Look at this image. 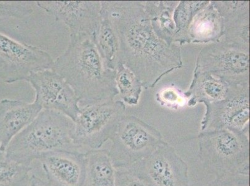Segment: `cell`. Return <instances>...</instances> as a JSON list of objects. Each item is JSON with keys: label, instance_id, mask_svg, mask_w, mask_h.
<instances>
[{"label": "cell", "instance_id": "cell-13", "mask_svg": "<svg viewBox=\"0 0 250 186\" xmlns=\"http://www.w3.org/2000/svg\"><path fill=\"white\" fill-rule=\"evenodd\" d=\"M51 186H82L85 176V154L57 150L39 159Z\"/></svg>", "mask_w": 250, "mask_h": 186}, {"label": "cell", "instance_id": "cell-3", "mask_svg": "<svg viewBox=\"0 0 250 186\" xmlns=\"http://www.w3.org/2000/svg\"><path fill=\"white\" fill-rule=\"evenodd\" d=\"M74 122L58 111L42 110L11 140L6 155L28 166L44 154L57 150L79 151L74 138Z\"/></svg>", "mask_w": 250, "mask_h": 186}, {"label": "cell", "instance_id": "cell-6", "mask_svg": "<svg viewBox=\"0 0 250 186\" xmlns=\"http://www.w3.org/2000/svg\"><path fill=\"white\" fill-rule=\"evenodd\" d=\"M126 105L110 100L82 106L74 121V141L77 146L100 149L114 134Z\"/></svg>", "mask_w": 250, "mask_h": 186}, {"label": "cell", "instance_id": "cell-2", "mask_svg": "<svg viewBox=\"0 0 250 186\" xmlns=\"http://www.w3.org/2000/svg\"><path fill=\"white\" fill-rule=\"evenodd\" d=\"M70 37L67 48L54 61L52 70L71 86L80 107L114 99L118 95L115 72L104 65L94 38L85 35Z\"/></svg>", "mask_w": 250, "mask_h": 186}, {"label": "cell", "instance_id": "cell-24", "mask_svg": "<svg viewBox=\"0 0 250 186\" xmlns=\"http://www.w3.org/2000/svg\"><path fill=\"white\" fill-rule=\"evenodd\" d=\"M35 1H0V21L24 19L33 14Z\"/></svg>", "mask_w": 250, "mask_h": 186}, {"label": "cell", "instance_id": "cell-19", "mask_svg": "<svg viewBox=\"0 0 250 186\" xmlns=\"http://www.w3.org/2000/svg\"><path fill=\"white\" fill-rule=\"evenodd\" d=\"M152 28L158 37L167 44H174L176 26L173 15L179 1H143Z\"/></svg>", "mask_w": 250, "mask_h": 186}, {"label": "cell", "instance_id": "cell-26", "mask_svg": "<svg viewBox=\"0 0 250 186\" xmlns=\"http://www.w3.org/2000/svg\"><path fill=\"white\" fill-rule=\"evenodd\" d=\"M205 186H250V175L236 174L219 177Z\"/></svg>", "mask_w": 250, "mask_h": 186}, {"label": "cell", "instance_id": "cell-23", "mask_svg": "<svg viewBox=\"0 0 250 186\" xmlns=\"http://www.w3.org/2000/svg\"><path fill=\"white\" fill-rule=\"evenodd\" d=\"M30 166L22 164L0 151V186H25L29 179Z\"/></svg>", "mask_w": 250, "mask_h": 186}, {"label": "cell", "instance_id": "cell-21", "mask_svg": "<svg viewBox=\"0 0 250 186\" xmlns=\"http://www.w3.org/2000/svg\"><path fill=\"white\" fill-rule=\"evenodd\" d=\"M115 72L116 87L122 101L130 106L138 104L143 88L140 79L120 61Z\"/></svg>", "mask_w": 250, "mask_h": 186}, {"label": "cell", "instance_id": "cell-9", "mask_svg": "<svg viewBox=\"0 0 250 186\" xmlns=\"http://www.w3.org/2000/svg\"><path fill=\"white\" fill-rule=\"evenodd\" d=\"M26 81L35 91V103L42 110L58 111L75 121L80 111L79 99L61 74L44 70L31 74Z\"/></svg>", "mask_w": 250, "mask_h": 186}, {"label": "cell", "instance_id": "cell-11", "mask_svg": "<svg viewBox=\"0 0 250 186\" xmlns=\"http://www.w3.org/2000/svg\"><path fill=\"white\" fill-rule=\"evenodd\" d=\"M131 168L154 186H189L188 165L167 142Z\"/></svg>", "mask_w": 250, "mask_h": 186}, {"label": "cell", "instance_id": "cell-7", "mask_svg": "<svg viewBox=\"0 0 250 186\" xmlns=\"http://www.w3.org/2000/svg\"><path fill=\"white\" fill-rule=\"evenodd\" d=\"M195 70L209 73L230 85H250V51L222 40L209 44L199 52Z\"/></svg>", "mask_w": 250, "mask_h": 186}, {"label": "cell", "instance_id": "cell-18", "mask_svg": "<svg viewBox=\"0 0 250 186\" xmlns=\"http://www.w3.org/2000/svg\"><path fill=\"white\" fill-rule=\"evenodd\" d=\"M85 154V176L82 186H115V167L106 149H90Z\"/></svg>", "mask_w": 250, "mask_h": 186}, {"label": "cell", "instance_id": "cell-5", "mask_svg": "<svg viewBox=\"0 0 250 186\" xmlns=\"http://www.w3.org/2000/svg\"><path fill=\"white\" fill-rule=\"evenodd\" d=\"M111 140L109 156L115 169L129 168L166 142L154 127L137 117L126 114L120 119Z\"/></svg>", "mask_w": 250, "mask_h": 186}, {"label": "cell", "instance_id": "cell-8", "mask_svg": "<svg viewBox=\"0 0 250 186\" xmlns=\"http://www.w3.org/2000/svg\"><path fill=\"white\" fill-rule=\"evenodd\" d=\"M54 62L42 49L0 33V79L4 83L26 81L34 73L52 69Z\"/></svg>", "mask_w": 250, "mask_h": 186}, {"label": "cell", "instance_id": "cell-20", "mask_svg": "<svg viewBox=\"0 0 250 186\" xmlns=\"http://www.w3.org/2000/svg\"><path fill=\"white\" fill-rule=\"evenodd\" d=\"M94 42L105 67L115 71L120 60V42L115 27L102 5L101 21Z\"/></svg>", "mask_w": 250, "mask_h": 186}, {"label": "cell", "instance_id": "cell-1", "mask_svg": "<svg viewBox=\"0 0 250 186\" xmlns=\"http://www.w3.org/2000/svg\"><path fill=\"white\" fill-rule=\"evenodd\" d=\"M101 3L117 31L120 61L138 76L143 87L154 88L164 76L183 67L180 47L156 35L143 1Z\"/></svg>", "mask_w": 250, "mask_h": 186}, {"label": "cell", "instance_id": "cell-25", "mask_svg": "<svg viewBox=\"0 0 250 186\" xmlns=\"http://www.w3.org/2000/svg\"><path fill=\"white\" fill-rule=\"evenodd\" d=\"M115 170V186H154L131 167Z\"/></svg>", "mask_w": 250, "mask_h": 186}, {"label": "cell", "instance_id": "cell-4", "mask_svg": "<svg viewBox=\"0 0 250 186\" xmlns=\"http://www.w3.org/2000/svg\"><path fill=\"white\" fill-rule=\"evenodd\" d=\"M198 138L200 162L215 178L250 175L249 133L224 129L202 131Z\"/></svg>", "mask_w": 250, "mask_h": 186}, {"label": "cell", "instance_id": "cell-10", "mask_svg": "<svg viewBox=\"0 0 250 186\" xmlns=\"http://www.w3.org/2000/svg\"><path fill=\"white\" fill-rule=\"evenodd\" d=\"M205 106L201 132L227 129L249 133L250 85L236 86L227 99Z\"/></svg>", "mask_w": 250, "mask_h": 186}, {"label": "cell", "instance_id": "cell-15", "mask_svg": "<svg viewBox=\"0 0 250 186\" xmlns=\"http://www.w3.org/2000/svg\"><path fill=\"white\" fill-rule=\"evenodd\" d=\"M42 109L36 103L3 99L0 101V151L36 119Z\"/></svg>", "mask_w": 250, "mask_h": 186}, {"label": "cell", "instance_id": "cell-12", "mask_svg": "<svg viewBox=\"0 0 250 186\" xmlns=\"http://www.w3.org/2000/svg\"><path fill=\"white\" fill-rule=\"evenodd\" d=\"M36 5L69 29L70 35L95 38L101 21L102 4L97 1H38Z\"/></svg>", "mask_w": 250, "mask_h": 186}, {"label": "cell", "instance_id": "cell-16", "mask_svg": "<svg viewBox=\"0 0 250 186\" xmlns=\"http://www.w3.org/2000/svg\"><path fill=\"white\" fill-rule=\"evenodd\" d=\"M236 86L209 73L194 70L192 83L185 95L190 106L217 103L227 99Z\"/></svg>", "mask_w": 250, "mask_h": 186}, {"label": "cell", "instance_id": "cell-28", "mask_svg": "<svg viewBox=\"0 0 250 186\" xmlns=\"http://www.w3.org/2000/svg\"><path fill=\"white\" fill-rule=\"evenodd\" d=\"M25 186H51L47 181H43L38 176L33 175L29 178L28 183Z\"/></svg>", "mask_w": 250, "mask_h": 186}, {"label": "cell", "instance_id": "cell-17", "mask_svg": "<svg viewBox=\"0 0 250 186\" xmlns=\"http://www.w3.org/2000/svg\"><path fill=\"white\" fill-rule=\"evenodd\" d=\"M224 19L212 1L193 18L188 30V44H212L224 35Z\"/></svg>", "mask_w": 250, "mask_h": 186}, {"label": "cell", "instance_id": "cell-27", "mask_svg": "<svg viewBox=\"0 0 250 186\" xmlns=\"http://www.w3.org/2000/svg\"><path fill=\"white\" fill-rule=\"evenodd\" d=\"M178 95L174 90H167L164 91L162 93V98L163 101L167 103H175L179 100Z\"/></svg>", "mask_w": 250, "mask_h": 186}, {"label": "cell", "instance_id": "cell-22", "mask_svg": "<svg viewBox=\"0 0 250 186\" xmlns=\"http://www.w3.org/2000/svg\"><path fill=\"white\" fill-rule=\"evenodd\" d=\"M210 1H181L175 8L173 18L176 26L174 44H188V30L193 18Z\"/></svg>", "mask_w": 250, "mask_h": 186}, {"label": "cell", "instance_id": "cell-14", "mask_svg": "<svg viewBox=\"0 0 250 186\" xmlns=\"http://www.w3.org/2000/svg\"><path fill=\"white\" fill-rule=\"evenodd\" d=\"M224 22L222 41L250 51V1H212Z\"/></svg>", "mask_w": 250, "mask_h": 186}]
</instances>
